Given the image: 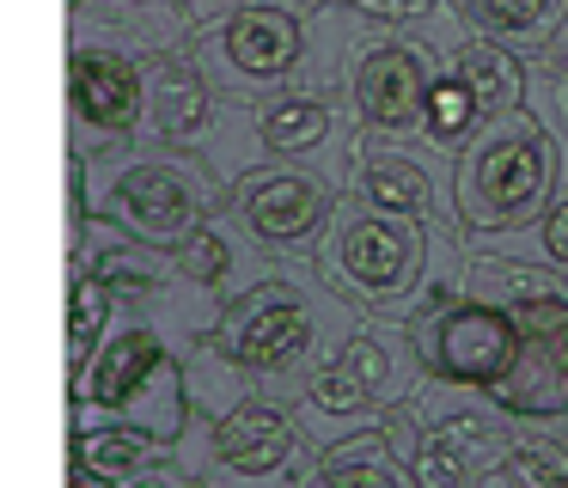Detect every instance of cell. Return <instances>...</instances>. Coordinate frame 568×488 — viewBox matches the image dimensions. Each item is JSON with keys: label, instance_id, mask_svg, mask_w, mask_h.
<instances>
[{"label": "cell", "instance_id": "1", "mask_svg": "<svg viewBox=\"0 0 568 488\" xmlns=\"http://www.w3.org/2000/svg\"><path fill=\"white\" fill-rule=\"evenodd\" d=\"M196 43L178 0H68V153H111L141 141L153 68Z\"/></svg>", "mask_w": 568, "mask_h": 488}, {"label": "cell", "instance_id": "2", "mask_svg": "<svg viewBox=\"0 0 568 488\" xmlns=\"http://www.w3.org/2000/svg\"><path fill=\"white\" fill-rule=\"evenodd\" d=\"M367 312L343 299L312 263H275L245 293H233L214 324V348L251 385V397H294L300 378L348 336Z\"/></svg>", "mask_w": 568, "mask_h": 488}, {"label": "cell", "instance_id": "3", "mask_svg": "<svg viewBox=\"0 0 568 488\" xmlns=\"http://www.w3.org/2000/svg\"><path fill=\"white\" fill-rule=\"evenodd\" d=\"M568 171V141L531 104L489 116L483 134L453 159V202L470 238H501L544 220Z\"/></svg>", "mask_w": 568, "mask_h": 488}, {"label": "cell", "instance_id": "4", "mask_svg": "<svg viewBox=\"0 0 568 488\" xmlns=\"http://www.w3.org/2000/svg\"><path fill=\"white\" fill-rule=\"evenodd\" d=\"M428 385L416 329L397 317H361L294 390V409L318 446H336L348 434L385 427V415L404 409L416 390Z\"/></svg>", "mask_w": 568, "mask_h": 488}, {"label": "cell", "instance_id": "5", "mask_svg": "<svg viewBox=\"0 0 568 488\" xmlns=\"http://www.w3.org/2000/svg\"><path fill=\"white\" fill-rule=\"evenodd\" d=\"M440 232H465V226H428V220H409V214H385V207L361 202L355 190H343L312 263L324 268V281L355 312L409 324L422 305V287H428Z\"/></svg>", "mask_w": 568, "mask_h": 488}, {"label": "cell", "instance_id": "6", "mask_svg": "<svg viewBox=\"0 0 568 488\" xmlns=\"http://www.w3.org/2000/svg\"><path fill=\"white\" fill-rule=\"evenodd\" d=\"M226 183L202 153H172V146L129 141L111 153H87V202L92 214L129 226L135 238L178 251L202 220L226 207Z\"/></svg>", "mask_w": 568, "mask_h": 488}, {"label": "cell", "instance_id": "7", "mask_svg": "<svg viewBox=\"0 0 568 488\" xmlns=\"http://www.w3.org/2000/svg\"><path fill=\"white\" fill-rule=\"evenodd\" d=\"M68 415H111L135 421L160 439H184L190 427V385L178 342L153 324L141 305L116 312V329L80 373H68Z\"/></svg>", "mask_w": 568, "mask_h": 488}, {"label": "cell", "instance_id": "8", "mask_svg": "<svg viewBox=\"0 0 568 488\" xmlns=\"http://www.w3.org/2000/svg\"><path fill=\"white\" fill-rule=\"evenodd\" d=\"M385 434L409 458L422 488H489L501 458L519 446L526 421L507 415L489 390L428 378L404 409L385 415Z\"/></svg>", "mask_w": 568, "mask_h": 488}, {"label": "cell", "instance_id": "9", "mask_svg": "<svg viewBox=\"0 0 568 488\" xmlns=\"http://www.w3.org/2000/svg\"><path fill=\"white\" fill-rule=\"evenodd\" d=\"M318 439L306 434L294 397H251L233 415H196L178 439V464L202 488H306L318 470Z\"/></svg>", "mask_w": 568, "mask_h": 488}, {"label": "cell", "instance_id": "10", "mask_svg": "<svg viewBox=\"0 0 568 488\" xmlns=\"http://www.w3.org/2000/svg\"><path fill=\"white\" fill-rule=\"evenodd\" d=\"M190 55L202 61L221 98H270L300 80L312 55V7L294 0H245L226 19L202 24Z\"/></svg>", "mask_w": 568, "mask_h": 488}, {"label": "cell", "instance_id": "11", "mask_svg": "<svg viewBox=\"0 0 568 488\" xmlns=\"http://www.w3.org/2000/svg\"><path fill=\"white\" fill-rule=\"evenodd\" d=\"M409 329H416L428 378L465 385V390H489V397L514 378L519 354H526L519 317L495 299H477V293H458V299L434 305V312H422Z\"/></svg>", "mask_w": 568, "mask_h": 488}, {"label": "cell", "instance_id": "12", "mask_svg": "<svg viewBox=\"0 0 568 488\" xmlns=\"http://www.w3.org/2000/svg\"><path fill=\"white\" fill-rule=\"evenodd\" d=\"M336 195H343V177H331L324 165H287V159H270V165L245 171L226 195V207L239 214V226L263 244L282 263H306L318 256V238L336 214Z\"/></svg>", "mask_w": 568, "mask_h": 488}, {"label": "cell", "instance_id": "13", "mask_svg": "<svg viewBox=\"0 0 568 488\" xmlns=\"http://www.w3.org/2000/svg\"><path fill=\"white\" fill-rule=\"evenodd\" d=\"M440 49L422 31L404 24H367L361 55L348 68V104H355L367 134H416L422 129V98L440 73Z\"/></svg>", "mask_w": 568, "mask_h": 488}, {"label": "cell", "instance_id": "14", "mask_svg": "<svg viewBox=\"0 0 568 488\" xmlns=\"http://www.w3.org/2000/svg\"><path fill=\"white\" fill-rule=\"evenodd\" d=\"M348 190L361 202L385 207V214H409V220H428V226H465L458 202H453V153L428 146L422 134H367L361 129Z\"/></svg>", "mask_w": 568, "mask_h": 488}, {"label": "cell", "instance_id": "15", "mask_svg": "<svg viewBox=\"0 0 568 488\" xmlns=\"http://www.w3.org/2000/svg\"><path fill=\"white\" fill-rule=\"evenodd\" d=\"M514 317L526 329V354L495 403L519 421H568V293L519 305Z\"/></svg>", "mask_w": 568, "mask_h": 488}, {"label": "cell", "instance_id": "16", "mask_svg": "<svg viewBox=\"0 0 568 488\" xmlns=\"http://www.w3.org/2000/svg\"><path fill=\"white\" fill-rule=\"evenodd\" d=\"M221 116V92L209 85L202 61L190 49L165 55L153 68V92H148V122H141V141L148 146H172V153H202Z\"/></svg>", "mask_w": 568, "mask_h": 488}, {"label": "cell", "instance_id": "17", "mask_svg": "<svg viewBox=\"0 0 568 488\" xmlns=\"http://www.w3.org/2000/svg\"><path fill=\"white\" fill-rule=\"evenodd\" d=\"M172 256H178V275H184L190 287L214 293V299H233V293H245L257 275H270V268L282 263V256H270L245 226H239L233 207H221L214 220H202Z\"/></svg>", "mask_w": 568, "mask_h": 488}, {"label": "cell", "instance_id": "18", "mask_svg": "<svg viewBox=\"0 0 568 488\" xmlns=\"http://www.w3.org/2000/svg\"><path fill=\"white\" fill-rule=\"evenodd\" d=\"M172 439L148 434L135 421H111V415H68V464L87 476H99L104 488H123L129 476H141L148 464L172 458Z\"/></svg>", "mask_w": 568, "mask_h": 488}, {"label": "cell", "instance_id": "19", "mask_svg": "<svg viewBox=\"0 0 568 488\" xmlns=\"http://www.w3.org/2000/svg\"><path fill=\"white\" fill-rule=\"evenodd\" d=\"M306 488H422V482L409 470V458L392 446V434L367 427V434H348L336 446H324Z\"/></svg>", "mask_w": 568, "mask_h": 488}, {"label": "cell", "instance_id": "20", "mask_svg": "<svg viewBox=\"0 0 568 488\" xmlns=\"http://www.w3.org/2000/svg\"><path fill=\"white\" fill-rule=\"evenodd\" d=\"M465 19L489 31L495 43H507L514 55L538 61L568 24V0H465Z\"/></svg>", "mask_w": 568, "mask_h": 488}, {"label": "cell", "instance_id": "21", "mask_svg": "<svg viewBox=\"0 0 568 488\" xmlns=\"http://www.w3.org/2000/svg\"><path fill=\"white\" fill-rule=\"evenodd\" d=\"M483 122H489V110L477 104V92H470V85L458 80L453 68H440V73H434L428 98H422V129H416L422 141L458 159V153H465V146L483 134Z\"/></svg>", "mask_w": 568, "mask_h": 488}, {"label": "cell", "instance_id": "22", "mask_svg": "<svg viewBox=\"0 0 568 488\" xmlns=\"http://www.w3.org/2000/svg\"><path fill=\"white\" fill-rule=\"evenodd\" d=\"M116 312H123V299H116L111 281H99L92 268H68V373H80L104 348V336L116 329Z\"/></svg>", "mask_w": 568, "mask_h": 488}, {"label": "cell", "instance_id": "23", "mask_svg": "<svg viewBox=\"0 0 568 488\" xmlns=\"http://www.w3.org/2000/svg\"><path fill=\"white\" fill-rule=\"evenodd\" d=\"M489 488H568V421H526Z\"/></svg>", "mask_w": 568, "mask_h": 488}, {"label": "cell", "instance_id": "24", "mask_svg": "<svg viewBox=\"0 0 568 488\" xmlns=\"http://www.w3.org/2000/svg\"><path fill=\"white\" fill-rule=\"evenodd\" d=\"M483 244H501V251H519V256H538V263L562 268L568 275V171H562V190H556V202L544 207L538 226L526 232H501V238H483Z\"/></svg>", "mask_w": 568, "mask_h": 488}, {"label": "cell", "instance_id": "25", "mask_svg": "<svg viewBox=\"0 0 568 488\" xmlns=\"http://www.w3.org/2000/svg\"><path fill=\"white\" fill-rule=\"evenodd\" d=\"M343 7L361 12V19H373V24H404V31H416V24L440 19L458 0H343Z\"/></svg>", "mask_w": 568, "mask_h": 488}, {"label": "cell", "instance_id": "26", "mask_svg": "<svg viewBox=\"0 0 568 488\" xmlns=\"http://www.w3.org/2000/svg\"><path fill=\"white\" fill-rule=\"evenodd\" d=\"M123 488H202V482H196V476L184 470V464H178V451H172V458H165V464H148V470H141V476H129Z\"/></svg>", "mask_w": 568, "mask_h": 488}, {"label": "cell", "instance_id": "27", "mask_svg": "<svg viewBox=\"0 0 568 488\" xmlns=\"http://www.w3.org/2000/svg\"><path fill=\"white\" fill-rule=\"evenodd\" d=\"M68 488H104L99 476H87V470H74V464H68Z\"/></svg>", "mask_w": 568, "mask_h": 488}, {"label": "cell", "instance_id": "28", "mask_svg": "<svg viewBox=\"0 0 568 488\" xmlns=\"http://www.w3.org/2000/svg\"><path fill=\"white\" fill-rule=\"evenodd\" d=\"M129 7H160V0H129Z\"/></svg>", "mask_w": 568, "mask_h": 488}]
</instances>
